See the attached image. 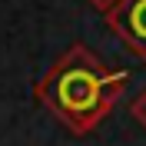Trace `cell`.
<instances>
[{
	"instance_id": "cell-1",
	"label": "cell",
	"mask_w": 146,
	"mask_h": 146,
	"mask_svg": "<svg viewBox=\"0 0 146 146\" xmlns=\"http://www.w3.org/2000/svg\"><path fill=\"white\" fill-rule=\"evenodd\" d=\"M126 83L129 73H116L103 66V60L93 50L76 43L36 83V100L66 129L83 136V133H93L110 116V110L116 106Z\"/></svg>"
},
{
	"instance_id": "cell-2",
	"label": "cell",
	"mask_w": 146,
	"mask_h": 146,
	"mask_svg": "<svg viewBox=\"0 0 146 146\" xmlns=\"http://www.w3.org/2000/svg\"><path fill=\"white\" fill-rule=\"evenodd\" d=\"M106 27L146 60V0H123L113 13H106Z\"/></svg>"
},
{
	"instance_id": "cell-3",
	"label": "cell",
	"mask_w": 146,
	"mask_h": 146,
	"mask_svg": "<svg viewBox=\"0 0 146 146\" xmlns=\"http://www.w3.org/2000/svg\"><path fill=\"white\" fill-rule=\"evenodd\" d=\"M129 113H133V119H136L139 126L146 129V90L139 93V96H136L133 103H129Z\"/></svg>"
},
{
	"instance_id": "cell-4",
	"label": "cell",
	"mask_w": 146,
	"mask_h": 146,
	"mask_svg": "<svg viewBox=\"0 0 146 146\" xmlns=\"http://www.w3.org/2000/svg\"><path fill=\"white\" fill-rule=\"evenodd\" d=\"M86 3H90V7H96L100 13H113V10L123 3V0H86Z\"/></svg>"
}]
</instances>
